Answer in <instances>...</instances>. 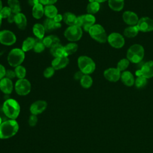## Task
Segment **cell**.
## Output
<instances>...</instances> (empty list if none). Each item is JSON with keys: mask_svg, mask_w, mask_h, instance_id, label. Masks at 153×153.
<instances>
[{"mask_svg": "<svg viewBox=\"0 0 153 153\" xmlns=\"http://www.w3.org/2000/svg\"><path fill=\"white\" fill-rule=\"evenodd\" d=\"M55 22L56 23H60L62 20H63V16L62 14H57L53 19Z\"/></svg>", "mask_w": 153, "mask_h": 153, "instance_id": "46", "label": "cell"}, {"mask_svg": "<svg viewBox=\"0 0 153 153\" xmlns=\"http://www.w3.org/2000/svg\"><path fill=\"white\" fill-rule=\"evenodd\" d=\"M28 2H29V4L30 6L33 7L34 5H35L38 4V3H39V0H29Z\"/></svg>", "mask_w": 153, "mask_h": 153, "instance_id": "48", "label": "cell"}, {"mask_svg": "<svg viewBox=\"0 0 153 153\" xmlns=\"http://www.w3.org/2000/svg\"><path fill=\"white\" fill-rule=\"evenodd\" d=\"M2 111L10 120H16L20 114V107L17 100L13 99H8L4 102Z\"/></svg>", "mask_w": 153, "mask_h": 153, "instance_id": "2", "label": "cell"}, {"mask_svg": "<svg viewBox=\"0 0 153 153\" xmlns=\"http://www.w3.org/2000/svg\"><path fill=\"white\" fill-rule=\"evenodd\" d=\"M45 48V46L44 44L43 39H41L38 38L35 39V43L33 48V51L35 53H40L44 50Z\"/></svg>", "mask_w": 153, "mask_h": 153, "instance_id": "35", "label": "cell"}, {"mask_svg": "<svg viewBox=\"0 0 153 153\" xmlns=\"http://www.w3.org/2000/svg\"><path fill=\"white\" fill-rule=\"evenodd\" d=\"M108 5L111 9L115 11L123 10L124 5V0H108Z\"/></svg>", "mask_w": 153, "mask_h": 153, "instance_id": "26", "label": "cell"}, {"mask_svg": "<svg viewBox=\"0 0 153 153\" xmlns=\"http://www.w3.org/2000/svg\"><path fill=\"white\" fill-rule=\"evenodd\" d=\"M137 76H142L146 79L153 77V61L149 60L145 63L140 69L136 71Z\"/></svg>", "mask_w": 153, "mask_h": 153, "instance_id": "12", "label": "cell"}, {"mask_svg": "<svg viewBox=\"0 0 153 153\" xmlns=\"http://www.w3.org/2000/svg\"><path fill=\"white\" fill-rule=\"evenodd\" d=\"M2 1L0 0V11L1 10V9L2 8Z\"/></svg>", "mask_w": 153, "mask_h": 153, "instance_id": "50", "label": "cell"}, {"mask_svg": "<svg viewBox=\"0 0 153 153\" xmlns=\"http://www.w3.org/2000/svg\"><path fill=\"white\" fill-rule=\"evenodd\" d=\"M12 13L9 7H4L0 11V16L2 19H7Z\"/></svg>", "mask_w": 153, "mask_h": 153, "instance_id": "39", "label": "cell"}, {"mask_svg": "<svg viewBox=\"0 0 153 153\" xmlns=\"http://www.w3.org/2000/svg\"><path fill=\"white\" fill-rule=\"evenodd\" d=\"M86 9L88 14L93 15L94 14L97 13L100 10V3L95 1L93 2H89Z\"/></svg>", "mask_w": 153, "mask_h": 153, "instance_id": "33", "label": "cell"}, {"mask_svg": "<svg viewBox=\"0 0 153 153\" xmlns=\"http://www.w3.org/2000/svg\"><path fill=\"white\" fill-rule=\"evenodd\" d=\"M19 129V124L16 120H8L2 122L0 124V139H6L14 136Z\"/></svg>", "mask_w": 153, "mask_h": 153, "instance_id": "1", "label": "cell"}, {"mask_svg": "<svg viewBox=\"0 0 153 153\" xmlns=\"http://www.w3.org/2000/svg\"><path fill=\"white\" fill-rule=\"evenodd\" d=\"M35 43V39L33 37H27L23 42L22 49L24 52H27L33 48Z\"/></svg>", "mask_w": 153, "mask_h": 153, "instance_id": "28", "label": "cell"}, {"mask_svg": "<svg viewBox=\"0 0 153 153\" xmlns=\"http://www.w3.org/2000/svg\"><path fill=\"white\" fill-rule=\"evenodd\" d=\"M54 72H55V69H54L52 66L47 67V68L44 71V72H43L44 76L45 78H49L51 77V76L54 75Z\"/></svg>", "mask_w": 153, "mask_h": 153, "instance_id": "40", "label": "cell"}, {"mask_svg": "<svg viewBox=\"0 0 153 153\" xmlns=\"http://www.w3.org/2000/svg\"><path fill=\"white\" fill-rule=\"evenodd\" d=\"M84 74L81 71H77L75 73L74 75V78L75 80H79L82 78V77L83 76Z\"/></svg>", "mask_w": 153, "mask_h": 153, "instance_id": "44", "label": "cell"}, {"mask_svg": "<svg viewBox=\"0 0 153 153\" xmlns=\"http://www.w3.org/2000/svg\"><path fill=\"white\" fill-rule=\"evenodd\" d=\"M28 123L30 126L31 127H34L36 125L37 123H38V117L37 115H33L32 114L29 118V120H28Z\"/></svg>", "mask_w": 153, "mask_h": 153, "instance_id": "41", "label": "cell"}, {"mask_svg": "<svg viewBox=\"0 0 153 153\" xmlns=\"http://www.w3.org/2000/svg\"><path fill=\"white\" fill-rule=\"evenodd\" d=\"M80 84L83 88H88L93 84V79L89 75H84L80 79Z\"/></svg>", "mask_w": 153, "mask_h": 153, "instance_id": "34", "label": "cell"}, {"mask_svg": "<svg viewBox=\"0 0 153 153\" xmlns=\"http://www.w3.org/2000/svg\"><path fill=\"white\" fill-rule=\"evenodd\" d=\"M120 78L122 82L126 86L131 87L134 84L135 79L133 75L130 71H123L121 74Z\"/></svg>", "mask_w": 153, "mask_h": 153, "instance_id": "19", "label": "cell"}, {"mask_svg": "<svg viewBox=\"0 0 153 153\" xmlns=\"http://www.w3.org/2000/svg\"><path fill=\"white\" fill-rule=\"evenodd\" d=\"M6 69L4 66L0 63V80L5 77Z\"/></svg>", "mask_w": 153, "mask_h": 153, "instance_id": "45", "label": "cell"}, {"mask_svg": "<svg viewBox=\"0 0 153 153\" xmlns=\"http://www.w3.org/2000/svg\"><path fill=\"white\" fill-rule=\"evenodd\" d=\"M32 14L33 17L36 19H41L44 14V7L41 3L34 5L32 7Z\"/></svg>", "mask_w": 153, "mask_h": 153, "instance_id": "25", "label": "cell"}, {"mask_svg": "<svg viewBox=\"0 0 153 153\" xmlns=\"http://www.w3.org/2000/svg\"><path fill=\"white\" fill-rule=\"evenodd\" d=\"M77 17L71 12H66L63 15V21L69 26L76 25Z\"/></svg>", "mask_w": 153, "mask_h": 153, "instance_id": "24", "label": "cell"}, {"mask_svg": "<svg viewBox=\"0 0 153 153\" xmlns=\"http://www.w3.org/2000/svg\"><path fill=\"white\" fill-rule=\"evenodd\" d=\"M69 60L67 56H63L54 57L51 62V66L55 70H60L65 68L69 63Z\"/></svg>", "mask_w": 153, "mask_h": 153, "instance_id": "16", "label": "cell"}, {"mask_svg": "<svg viewBox=\"0 0 153 153\" xmlns=\"http://www.w3.org/2000/svg\"><path fill=\"white\" fill-rule=\"evenodd\" d=\"M78 66L84 75L92 74L96 69V64L93 60L87 56H81L78 59Z\"/></svg>", "mask_w": 153, "mask_h": 153, "instance_id": "4", "label": "cell"}, {"mask_svg": "<svg viewBox=\"0 0 153 153\" xmlns=\"http://www.w3.org/2000/svg\"><path fill=\"white\" fill-rule=\"evenodd\" d=\"M130 62L127 58H124L120 60L117 65V68L120 71H125V70L128 68L129 66Z\"/></svg>", "mask_w": 153, "mask_h": 153, "instance_id": "37", "label": "cell"}, {"mask_svg": "<svg viewBox=\"0 0 153 153\" xmlns=\"http://www.w3.org/2000/svg\"><path fill=\"white\" fill-rule=\"evenodd\" d=\"M8 5L11 10V12L14 14H17L21 11L20 4L19 0H8Z\"/></svg>", "mask_w": 153, "mask_h": 153, "instance_id": "32", "label": "cell"}, {"mask_svg": "<svg viewBox=\"0 0 153 153\" xmlns=\"http://www.w3.org/2000/svg\"><path fill=\"white\" fill-rule=\"evenodd\" d=\"M94 1H96L97 2H99V3H101V2H105V1H106L108 0H94Z\"/></svg>", "mask_w": 153, "mask_h": 153, "instance_id": "49", "label": "cell"}, {"mask_svg": "<svg viewBox=\"0 0 153 153\" xmlns=\"http://www.w3.org/2000/svg\"><path fill=\"white\" fill-rule=\"evenodd\" d=\"M123 19L126 24L130 26H134L137 25L139 17L135 13L131 11H126L123 14Z\"/></svg>", "mask_w": 153, "mask_h": 153, "instance_id": "17", "label": "cell"}, {"mask_svg": "<svg viewBox=\"0 0 153 153\" xmlns=\"http://www.w3.org/2000/svg\"><path fill=\"white\" fill-rule=\"evenodd\" d=\"M32 30L36 38L43 39L45 33V30L43 25L40 23H35L33 26Z\"/></svg>", "mask_w": 153, "mask_h": 153, "instance_id": "23", "label": "cell"}, {"mask_svg": "<svg viewBox=\"0 0 153 153\" xmlns=\"http://www.w3.org/2000/svg\"><path fill=\"white\" fill-rule=\"evenodd\" d=\"M43 26L45 28V32H49L56 30L61 27L60 23H56L53 19L47 18L44 22Z\"/></svg>", "mask_w": 153, "mask_h": 153, "instance_id": "20", "label": "cell"}, {"mask_svg": "<svg viewBox=\"0 0 153 153\" xmlns=\"http://www.w3.org/2000/svg\"><path fill=\"white\" fill-rule=\"evenodd\" d=\"M39 3L42 5H54L57 0H39Z\"/></svg>", "mask_w": 153, "mask_h": 153, "instance_id": "43", "label": "cell"}, {"mask_svg": "<svg viewBox=\"0 0 153 153\" xmlns=\"http://www.w3.org/2000/svg\"><path fill=\"white\" fill-rule=\"evenodd\" d=\"M50 53L54 57L65 56L64 47L60 43L50 48Z\"/></svg>", "mask_w": 153, "mask_h": 153, "instance_id": "27", "label": "cell"}, {"mask_svg": "<svg viewBox=\"0 0 153 153\" xmlns=\"http://www.w3.org/2000/svg\"><path fill=\"white\" fill-rule=\"evenodd\" d=\"M14 88L17 94L20 96H26L31 90V84L26 78L19 79L15 83Z\"/></svg>", "mask_w": 153, "mask_h": 153, "instance_id": "9", "label": "cell"}, {"mask_svg": "<svg viewBox=\"0 0 153 153\" xmlns=\"http://www.w3.org/2000/svg\"><path fill=\"white\" fill-rule=\"evenodd\" d=\"M121 72L116 68H110L106 69L103 72L104 77L109 81L117 82L121 77Z\"/></svg>", "mask_w": 153, "mask_h": 153, "instance_id": "15", "label": "cell"}, {"mask_svg": "<svg viewBox=\"0 0 153 153\" xmlns=\"http://www.w3.org/2000/svg\"><path fill=\"white\" fill-rule=\"evenodd\" d=\"M139 29L136 25L130 26L126 27L124 30V35L127 38H134L139 33Z\"/></svg>", "mask_w": 153, "mask_h": 153, "instance_id": "31", "label": "cell"}, {"mask_svg": "<svg viewBox=\"0 0 153 153\" xmlns=\"http://www.w3.org/2000/svg\"><path fill=\"white\" fill-rule=\"evenodd\" d=\"M2 123V118H1V117H0V124Z\"/></svg>", "mask_w": 153, "mask_h": 153, "instance_id": "52", "label": "cell"}, {"mask_svg": "<svg viewBox=\"0 0 153 153\" xmlns=\"http://www.w3.org/2000/svg\"><path fill=\"white\" fill-rule=\"evenodd\" d=\"M96 18L90 14H85L77 17L76 25L82 27L85 32H88L90 27L95 24Z\"/></svg>", "mask_w": 153, "mask_h": 153, "instance_id": "8", "label": "cell"}, {"mask_svg": "<svg viewBox=\"0 0 153 153\" xmlns=\"http://www.w3.org/2000/svg\"><path fill=\"white\" fill-rule=\"evenodd\" d=\"M90 36L100 43H105L107 41L108 35L104 27L99 24H94L89 29L88 32Z\"/></svg>", "mask_w": 153, "mask_h": 153, "instance_id": "6", "label": "cell"}, {"mask_svg": "<svg viewBox=\"0 0 153 153\" xmlns=\"http://www.w3.org/2000/svg\"><path fill=\"white\" fill-rule=\"evenodd\" d=\"M16 14H14V13H11L10 14V16L7 18V20H8V22L10 23H13L14 22V19H15V16H16Z\"/></svg>", "mask_w": 153, "mask_h": 153, "instance_id": "47", "label": "cell"}, {"mask_svg": "<svg viewBox=\"0 0 153 153\" xmlns=\"http://www.w3.org/2000/svg\"><path fill=\"white\" fill-rule=\"evenodd\" d=\"M14 72L16 77H17L19 79H23L26 76V69L24 66L22 65H19L16 67L14 69Z\"/></svg>", "mask_w": 153, "mask_h": 153, "instance_id": "36", "label": "cell"}, {"mask_svg": "<svg viewBox=\"0 0 153 153\" xmlns=\"http://www.w3.org/2000/svg\"><path fill=\"white\" fill-rule=\"evenodd\" d=\"M58 14V10L54 5H46L44 7V14L48 19H53Z\"/></svg>", "mask_w": 153, "mask_h": 153, "instance_id": "29", "label": "cell"}, {"mask_svg": "<svg viewBox=\"0 0 153 153\" xmlns=\"http://www.w3.org/2000/svg\"><path fill=\"white\" fill-rule=\"evenodd\" d=\"M139 31L148 32L153 31V19L148 17H143L139 19L136 25Z\"/></svg>", "mask_w": 153, "mask_h": 153, "instance_id": "13", "label": "cell"}, {"mask_svg": "<svg viewBox=\"0 0 153 153\" xmlns=\"http://www.w3.org/2000/svg\"><path fill=\"white\" fill-rule=\"evenodd\" d=\"M16 42V36L15 34L9 30H2L0 31V43L10 46Z\"/></svg>", "mask_w": 153, "mask_h": 153, "instance_id": "11", "label": "cell"}, {"mask_svg": "<svg viewBox=\"0 0 153 153\" xmlns=\"http://www.w3.org/2000/svg\"><path fill=\"white\" fill-rule=\"evenodd\" d=\"M107 41L110 45L115 48H120L124 45L125 40L122 35L117 32L111 33L108 36Z\"/></svg>", "mask_w": 153, "mask_h": 153, "instance_id": "10", "label": "cell"}, {"mask_svg": "<svg viewBox=\"0 0 153 153\" xmlns=\"http://www.w3.org/2000/svg\"><path fill=\"white\" fill-rule=\"evenodd\" d=\"M145 50L142 45L135 44L131 45L127 51V59L133 63H139L143 59Z\"/></svg>", "mask_w": 153, "mask_h": 153, "instance_id": "3", "label": "cell"}, {"mask_svg": "<svg viewBox=\"0 0 153 153\" xmlns=\"http://www.w3.org/2000/svg\"><path fill=\"white\" fill-rule=\"evenodd\" d=\"M0 90L4 94H11L13 90V84L12 80L6 77L1 79L0 80Z\"/></svg>", "mask_w": 153, "mask_h": 153, "instance_id": "18", "label": "cell"}, {"mask_svg": "<svg viewBox=\"0 0 153 153\" xmlns=\"http://www.w3.org/2000/svg\"><path fill=\"white\" fill-rule=\"evenodd\" d=\"M14 23L18 28L22 30H24L27 26V19L25 15L22 13H19L16 14Z\"/></svg>", "mask_w": 153, "mask_h": 153, "instance_id": "21", "label": "cell"}, {"mask_svg": "<svg viewBox=\"0 0 153 153\" xmlns=\"http://www.w3.org/2000/svg\"><path fill=\"white\" fill-rule=\"evenodd\" d=\"M43 42L47 48H51L53 46L60 43V39L56 35H50L43 38Z\"/></svg>", "mask_w": 153, "mask_h": 153, "instance_id": "22", "label": "cell"}, {"mask_svg": "<svg viewBox=\"0 0 153 153\" xmlns=\"http://www.w3.org/2000/svg\"><path fill=\"white\" fill-rule=\"evenodd\" d=\"M25 57V52L22 48H15L12 49L7 56V62L12 67H17L21 65Z\"/></svg>", "mask_w": 153, "mask_h": 153, "instance_id": "5", "label": "cell"}, {"mask_svg": "<svg viewBox=\"0 0 153 153\" xmlns=\"http://www.w3.org/2000/svg\"><path fill=\"white\" fill-rule=\"evenodd\" d=\"M2 18H1V17L0 16V27H1V25H2Z\"/></svg>", "mask_w": 153, "mask_h": 153, "instance_id": "51", "label": "cell"}, {"mask_svg": "<svg viewBox=\"0 0 153 153\" xmlns=\"http://www.w3.org/2000/svg\"><path fill=\"white\" fill-rule=\"evenodd\" d=\"M16 76V74H15L14 70V71H13L11 69H7V70H6L5 77L11 79L14 78Z\"/></svg>", "mask_w": 153, "mask_h": 153, "instance_id": "42", "label": "cell"}, {"mask_svg": "<svg viewBox=\"0 0 153 153\" xmlns=\"http://www.w3.org/2000/svg\"><path fill=\"white\" fill-rule=\"evenodd\" d=\"M82 35V29L81 27L73 25L68 26L64 32L65 37L71 42L79 41Z\"/></svg>", "mask_w": 153, "mask_h": 153, "instance_id": "7", "label": "cell"}, {"mask_svg": "<svg viewBox=\"0 0 153 153\" xmlns=\"http://www.w3.org/2000/svg\"><path fill=\"white\" fill-rule=\"evenodd\" d=\"M47 107V103L43 100H38L32 103L30 106V112L33 115L42 113Z\"/></svg>", "mask_w": 153, "mask_h": 153, "instance_id": "14", "label": "cell"}, {"mask_svg": "<svg viewBox=\"0 0 153 153\" xmlns=\"http://www.w3.org/2000/svg\"><path fill=\"white\" fill-rule=\"evenodd\" d=\"M78 46L76 43L74 42H71L67 44L64 46V51H65V56H68L69 55L73 54L75 53L78 50Z\"/></svg>", "mask_w": 153, "mask_h": 153, "instance_id": "30", "label": "cell"}, {"mask_svg": "<svg viewBox=\"0 0 153 153\" xmlns=\"http://www.w3.org/2000/svg\"><path fill=\"white\" fill-rule=\"evenodd\" d=\"M147 84V79L142 76H137L134 81V85L137 88L144 87Z\"/></svg>", "mask_w": 153, "mask_h": 153, "instance_id": "38", "label": "cell"}]
</instances>
